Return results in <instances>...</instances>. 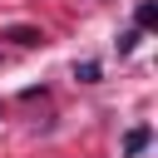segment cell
I'll list each match as a JSON object with an SVG mask.
<instances>
[{
    "mask_svg": "<svg viewBox=\"0 0 158 158\" xmlns=\"http://www.w3.org/2000/svg\"><path fill=\"white\" fill-rule=\"evenodd\" d=\"M153 20H158V0H138V10H133V25H138V30H148Z\"/></svg>",
    "mask_w": 158,
    "mask_h": 158,
    "instance_id": "cell-3",
    "label": "cell"
},
{
    "mask_svg": "<svg viewBox=\"0 0 158 158\" xmlns=\"http://www.w3.org/2000/svg\"><path fill=\"white\" fill-rule=\"evenodd\" d=\"M0 40H15V44H40L44 35H40V30H30V25H10V30L0 35Z\"/></svg>",
    "mask_w": 158,
    "mask_h": 158,
    "instance_id": "cell-2",
    "label": "cell"
},
{
    "mask_svg": "<svg viewBox=\"0 0 158 158\" xmlns=\"http://www.w3.org/2000/svg\"><path fill=\"white\" fill-rule=\"evenodd\" d=\"M148 138H153L148 128H128V133H123V158H138V153L148 148Z\"/></svg>",
    "mask_w": 158,
    "mask_h": 158,
    "instance_id": "cell-1",
    "label": "cell"
},
{
    "mask_svg": "<svg viewBox=\"0 0 158 158\" xmlns=\"http://www.w3.org/2000/svg\"><path fill=\"white\" fill-rule=\"evenodd\" d=\"M74 79H84V84H94V79H99V64H94V59H84V64H74Z\"/></svg>",
    "mask_w": 158,
    "mask_h": 158,
    "instance_id": "cell-4",
    "label": "cell"
}]
</instances>
